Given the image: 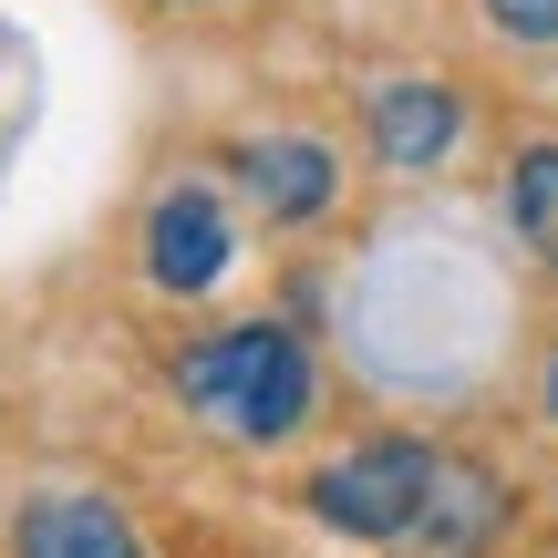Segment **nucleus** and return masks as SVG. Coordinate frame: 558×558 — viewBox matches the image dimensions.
<instances>
[{
	"instance_id": "8",
	"label": "nucleus",
	"mask_w": 558,
	"mask_h": 558,
	"mask_svg": "<svg viewBox=\"0 0 558 558\" xmlns=\"http://www.w3.org/2000/svg\"><path fill=\"white\" fill-rule=\"evenodd\" d=\"M507 218H518V239L538 259H558V145H527L507 166Z\"/></svg>"
},
{
	"instance_id": "10",
	"label": "nucleus",
	"mask_w": 558,
	"mask_h": 558,
	"mask_svg": "<svg viewBox=\"0 0 558 558\" xmlns=\"http://www.w3.org/2000/svg\"><path fill=\"white\" fill-rule=\"evenodd\" d=\"M548 414H558V352H548Z\"/></svg>"
},
{
	"instance_id": "6",
	"label": "nucleus",
	"mask_w": 558,
	"mask_h": 558,
	"mask_svg": "<svg viewBox=\"0 0 558 558\" xmlns=\"http://www.w3.org/2000/svg\"><path fill=\"white\" fill-rule=\"evenodd\" d=\"M497 518H507V486L486 476V465L435 456V486H424V507H414V527H403V548H424V558H476L486 538H497Z\"/></svg>"
},
{
	"instance_id": "5",
	"label": "nucleus",
	"mask_w": 558,
	"mask_h": 558,
	"mask_svg": "<svg viewBox=\"0 0 558 558\" xmlns=\"http://www.w3.org/2000/svg\"><path fill=\"white\" fill-rule=\"evenodd\" d=\"M11 548L21 558H145L135 527H124V507L94 497V486H41L11 518Z\"/></svg>"
},
{
	"instance_id": "2",
	"label": "nucleus",
	"mask_w": 558,
	"mask_h": 558,
	"mask_svg": "<svg viewBox=\"0 0 558 558\" xmlns=\"http://www.w3.org/2000/svg\"><path fill=\"white\" fill-rule=\"evenodd\" d=\"M424 486H435V445L373 435V445H352V456H331L311 476V518L341 527V538H403L414 507H424Z\"/></svg>"
},
{
	"instance_id": "4",
	"label": "nucleus",
	"mask_w": 558,
	"mask_h": 558,
	"mask_svg": "<svg viewBox=\"0 0 558 558\" xmlns=\"http://www.w3.org/2000/svg\"><path fill=\"white\" fill-rule=\"evenodd\" d=\"M228 177H239L279 228L320 218V207L341 197V166H331V145H320V135H248V145H228Z\"/></svg>"
},
{
	"instance_id": "1",
	"label": "nucleus",
	"mask_w": 558,
	"mask_h": 558,
	"mask_svg": "<svg viewBox=\"0 0 558 558\" xmlns=\"http://www.w3.org/2000/svg\"><path fill=\"white\" fill-rule=\"evenodd\" d=\"M177 393H186V414H197L207 435L279 445V435H300V414H311V352H300L279 320H239V331L186 341Z\"/></svg>"
},
{
	"instance_id": "9",
	"label": "nucleus",
	"mask_w": 558,
	"mask_h": 558,
	"mask_svg": "<svg viewBox=\"0 0 558 558\" xmlns=\"http://www.w3.org/2000/svg\"><path fill=\"white\" fill-rule=\"evenodd\" d=\"M507 41H558V0H486Z\"/></svg>"
},
{
	"instance_id": "7",
	"label": "nucleus",
	"mask_w": 558,
	"mask_h": 558,
	"mask_svg": "<svg viewBox=\"0 0 558 558\" xmlns=\"http://www.w3.org/2000/svg\"><path fill=\"white\" fill-rule=\"evenodd\" d=\"M373 145H383V166L424 177V166H445L465 145V104L445 83H383L373 94Z\"/></svg>"
},
{
	"instance_id": "3",
	"label": "nucleus",
	"mask_w": 558,
	"mask_h": 558,
	"mask_svg": "<svg viewBox=\"0 0 558 558\" xmlns=\"http://www.w3.org/2000/svg\"><path fill=\"white\" fill-rule=\"evenodd\" d=\"M228 248H239V228H228V207L207 197V186H166L156 218H145V279L177 300L218 290L228 279Z\"/></svg>"
}]
</instances>
